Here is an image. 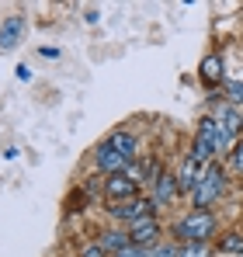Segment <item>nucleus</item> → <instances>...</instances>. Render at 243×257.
I'll return each mask as SVG.
<instances>
[{"label": "nucleus", "instance_id": "nucleus-1", "mask_svg": "<svg viewBox=\"0 0 243 257\" xmlns=\"http://www.w3.org/2000/svg\"><path fill=\"white\" fill-rule=\"evenodd\" d=\"M222 177H226V174H222V167H219L215 160L205 164L202 177H198V184H195V191H191V209L208 212V205L222 198V191H226V181H222Z\"/></svg>", "mask_w": 243, "mask_h": 257}, {"label": "nucleus", "instance_id": "nucleus-2", "mask_svg": "<svg viewBox=\"0 0 243 257\" xmlns=\"http://www.w3.org/2000/svg\"><path fill=\"white\" fill-rule=\"evenodd\" d=\"M215 215L212 212H198V209H191V212L184 215V219H177L174 222V236L181 240V243H208L212 236H215Z\"/></svg>", "mask_w": 243, "mask_h": 257}, {"label": "nucleus", "instance_id": "nucleus-3", "mask_svg": "<svg viewBox=\"0 0 243 257\" xmlns=\"http://www.w3.org/2000/svg\"><path fill=\"white\" fill-rule=\"evenodd\" d=\"M157 202L153 198H132V202H115V205H108V215L115 219V222H139V219H157Z\"/></svg>", "mask_w": 243, "mask_h": 257}, {"label": "nucleus", "instance_id": "nucleus-4", "mask_svg": "<svg viewBox=\"0 0 243 257\" xmlns=\"http://www.w3.org/2000/svg\"><path fill=\"white\" fill-rule=\"evenodd\" d=\"M215 132H219V122L212 118V115H205L202 122H198V136H195V146H191V157L198 160V164H212V157H215Z\"/></svg>", "mask_w": 243, "mask_h": 257}, {"label": "nucleus", "instance_id": "nucleus-5", "mask_svg": "<svg viewBox=\"0 0 243 257\" xmlns=\"http://www.w3.org/2000/svg\"><path fill=\"white\" fill-rule=\"evenodd\" d=\"M104 198H108V205H115V202H132V198H139V188H136L125 174H111V177H104Z\"/></svg>", "mask_w": 243, "mask_h": 257}, {"label": "nucleus", "instance_id": "nucleus-6", "mask_svg": "<svg viewBox=\"0 0 243 257\" xmlns=\"http://www.w3.org/2000/svg\"><path fill=\"white\" fill-rule=\"evenodd\" d=\"M94 167L104 174V177H111V174H122L125 167H129V160L122 157L118 150H111L108 143H101L97 150H94Z\"/></svg>", "mask_w": 243, "mask_h": 257}, {"label": "nucleus", "instance_id": "nucleus-7", "mask_svg": "<svg viewBox=\"0 0 243 257\" xmlns=\"http://www.w3.org/2000/svg\"><path fill=\"white\" fill-rule=\"evenodd\" d=\"M129 236L136 247H157L160 243V219H139L129 226Z\"/></svg>", "mask_w": 243, "mask_h": 257}, {"label": "nucleus", "instance_id": "nucleus-8", "mask_svg": "<svg viewBox=\"0 0 243 257\" xmlns=\"http://www.w3.org/2000/svg\"><path fill=\"white\" fill-rule=\"evenodd\" d=\"M25 28H28L25 14H11V18H4V25H0V49H4V52H11L14 45L21 42Z\"/></svg>", "mask_w": 243, "mask_h": 257}, {"label": "nucleus", "instance_id": "nucleus-9", "mask_svg": "<svg viewBox=\"0 0 243 257\" xmlns=\"http://www.w3.org/2000/svg\"><path fill=\"white\" fill-rule=\"evenodd\" d=\"M177 195H181V188H177V174H167V171H163L160 177L153 181V195H150V198H153L157 205H170Z\"/></svg>", "mask_w": 243, "mask_h": 257}, {"label": "nucleus", "instance_id": "nucleus-10", "mask_svg": "<svg viewBox=\"0 0 243 257\" xmlns=\"http://www.w3.org/2000/svg\"><path fill=\"white\" fill-rule=\"evenodd\" d=\"M104 143H108L111 150H118V153L125 157V160H129V164H132V160H139V139H136L132 132L118 128V132H111V136H108Z\"/></svg>", "mask_w": 243, "mask_h": 257}, {"label": "nucleus", "instance_id": "nucleus-11", "mask_svg": "<svg viewBox=\"0 0 243 257\" xmlns=\"http://www.w3.org/2000/svg\"><path fill=\"white\" fill-rule=\"evenodd\" d=\"M198 177H202V164L188 153V157L181 160V167H177V188L191 195V191H195V184H198Z\"/></svg>", "mask_w": 243, "mask_h": 257}, {"label": "nucleus", "instance_id": "nucleus-12", "mask_svg": "<svg viewBox=\"0 0 243 257\" xmlns=\"http://www.w3.org/2000/svg\"><path fill=\"white\" fill-rule=\"evenodd\" d=\"M97 243L108 250V254L115 257L118 250H125V247H132V236H129V229H104L101 236H97Z\"/></svg>", "mask_w": 243, "mask_h": 257}, {"label": "nucleus", "instance_id": "nucleus-13", "mask_svg": "<svg viewBox=\"0 0 243 257\" xmlns=\"http://www.w3.org/2000/svg\"><path fill=\"white\" fill-rule=\"evenodd\" d=\"M202 80H208V84H215V80H226V73H222V56L219 52H212V56H205L202 59Z\"/></svg>", "mask_w": 243, "mask_h": 257}, {"label": "nucleus", "instance_id": "nucleus-14", "mask_svg": "<svg viewBox=\"0 0 243 257\" xmlns=\"http://www.w3.org/2000/svg\"><path fill=\"white\" fill-rule=\"evenodd\" d=\"M215 250L222 257H243V236L240 233H226V236L215 243Z\"/></svg>", "mask_w": 243, "mask_h": 257}, {"label": "nucleus", "instance_id": "nucleus-15", "mask_svg": "<svg viewBox=\"0 0 243 257\" xmlns=\"http://www.w3.org/2000/svg\"><path fill=\"white\" fill-rule=\"evenodd\" d=\"M122 174H125V177H129V181H132L136 188L150 184V181H146V160H143V157H139V160H132V164H129V167H125Z\"/></svg>", "mask_w": 243, "mask_h": 257}, {"label": "nucleus", "instance_id": "nucleus-16", "mask_svg": "<svg viewBox=\"0 0 243 257\" xmlns=\"http://www.w3.org/2000/svg\"><path fill=\"white\" fill-rule=\"evenodd\" d=\"M177 257H212V243H181Z\"/></svg>", "mask_w": 243, "mask_h": 257}, {"label": "nucleus", "instance_id": "nucleus-17", "mask_svg": "<svg viewBox=\"0 0 243 257\" xmlns=\"http://www.w3.org/2000/svg\"><path fill=\"white\" fill-rule=\"evenodd\" d=\"M226 84V94H229V104H240L243 108V84L240 80H222Z\"/></svg>", "mask_w": 243, "mask_h": 257}, {"label": "nucleus", "instance_id": "nucleus-18", "mask_svg": "<svg viewBox=\"0 0 243 257\" xmlns=\"http://www.w3.org/2000/svg\"><path fill=\"white\" fill-rule=\"evenodd\" d=\"M181 254V247H174V243H157V247H150V257H177Z\"/></svg>", "mask_w": 243, "mask_h": 257}, {"label": "nucleus", "instance_id": "nucleus-19", "mask_svg": "<svg viewBox=\"0 0 243 257\" xmlns=\"http://www.w3.org/2000/svg\"><path fill=\"white\" fill-rule=\"evenodd\" d=\"M80 257H111V254H108V250L94 240V243H83V247H80Z\"/></svg>", "mask_w": 243, "mask_h": 257}, {"label": "nucleus", "instance_id": "nucleus-20", "mask_svg": "<svg viewBox=\"0 0 243 257\" xmlns=\"http://www.w3.org/2000/svg\"><path fill=\"white\" fill-rule=\"evenodd\" d=\"M115 257H150V247H136V243H132V247H125V250H118Z\"/></svg>", "mask_w": 243, "mask_h": 257}, {"label": "nucleus", "instance_id": "nucleus-21", "mask_svg": "<svg viewBox=\"0 0 243 257\" xmlns=\"http://www.w3.org/2000/svg\"><path fill=\"white\" fill-rule=\"evenodd\" d=\"M233 167H236V171H243V136H240V143H236V157H233Z\"/></svg>", "mask_w": 243, "mask_h": 257}, {"label": "nucleus", "instance_id": "nucleus-22", "mask_svg": "<svg viewBox=\"0 0 243 257\" xmlns=\"http://www.w3.org/2000/svg\"><path fill=\"white\" fill-rule=\"evenodd\" d=\"M97 18H101V14H97V11H94V7H90V11H87V14H83V21H87V25H97Z\"/></svg>", "mask_w": 243, "mask_h": 257}]
</instances>
